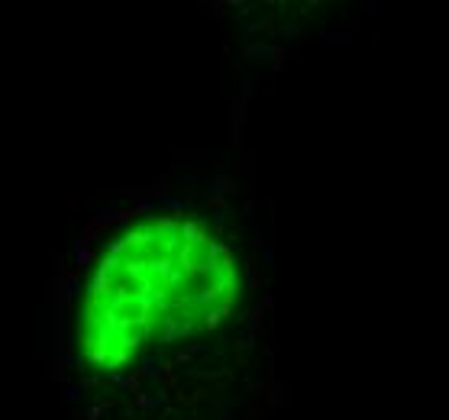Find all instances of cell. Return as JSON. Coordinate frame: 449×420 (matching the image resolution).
Segmentation results:
<instances>
[{"label":"cell","instance_id":"6da1fadb","mask_svg":"<svg viewBox=\"0 0 449 420\" xmlns=\"http://www.w3.org/2000/svg\"><path fill=\"white\" fill-rule=\"evenodd\" d=\"M239 294V262L210 226L181 213L139 220L87 278L78 352L94 372H123L152 349L217 330Z\"/></svg>","mask_w":449,"mask_h":420}]
</instances>
